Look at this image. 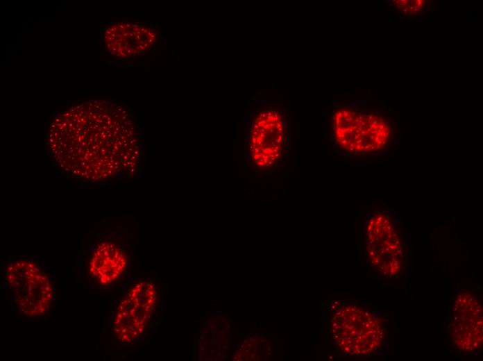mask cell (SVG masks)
Wrapping results in <instances>:
<instances>
[{"mask_svg":"<svg viewBox=\"0 0 483 361\" xmlns=\"http://www.w3.org/2000/svg\"><path fill=\"white\" fill-rule=\"evenodd\" d=\"M46 147L60 173L103 185L138 175L142 144L136 118L115 99L76 101L47 125Z\"/></svg>","mask_w":483,"mask_h":361,"instance_id":"cell-1","label":"cell"},{"mask_svg":"<svg viewBox=\"0 0 483 361\" xmlns=\"http://www.w3.org/2000/svg\"><path fill=\"white\" fill-rule=\"evenodd\" d=\"M331 136L336 146L353 157L386 155L397 141V124L385 111L343 104L334 108Z\"/></svg>","mask_w":483,"mask_h":361,"instance_id":"cell-2","label":"cell"},{"mask_svg":"<svg viewBox=\"0 0 483 361\" xmlns=\"http://www.w3.org/2000/svg\"><path fill=\"white\" fill-rule=\"evenodd\" d=\"M364 249L370 265L387 278L402 274L406 267L407 240L398 215L391 208H376L364 223Z\"/></svg>","mask_w":483,"mask_h":361,"instance_id":"cell-3","label":"cell"},{"mask_svg":"<svg viewBox=\"0 0 483 361\" xmlns=\"http://www.w3.org/2000/svg\"><path fill=\"white\" fill-rule=\"evenodd\" d=\"M334 343L346 355L364 356L380 350L387 340L384 320L374 311L356 304H344L331 321Z\"/></svg>","mask_w":483,"mask_h":361,"instance_id":"cell-4","label":"cell"},{"mask_svg":"<svg viewBox=\"0 0 483 361\" xmlns=\"http://www.w3.org/2000/svg\"><path fill=\"white\" fill-rule=\"evenodd\" d=\"M5 276L15 303L22 314L34 317L48 310L53 296L52 283L35 262L12 260L6 267Z\"/></svg>","mask_w":483,"mask_h":361,"instance_id":"cell-5","label":"cell"},{"mask_svg":"<svg viewBox=\"0 0 483 361\" xmlns=\"http://www.w3.org/2000/svg\"><path fill=\"white\" fill-rule=\"evenodd\" d=\"M158 40V30L139 19H117L105 25L99 40V48L110 62L121 63L144 55Z\"/></svg>","mask_w":483,"mask_h":361,"instance_id":"cell-6","label":"cell"},{"mask_svg":"<svg viewBox=\"0 0 483 361\" xmlns=\"http://www.w3.org/2000/svg\"><path fill=\"white\" fill-rule=\"evenodd\" d=\"M287 124L281 112L265 109L254 118L248 135L250 159L254 166L268 170L278 166L284 151Z\"/></svg>","mask_w":483,"mask_h":361,"instance_id":"cell-7","label":"cell"},{"mask_svg":"<svg viewBox=\"0 0 483 361\" xmlns=\"http://www.w3.org/2000/svg\"><path fill=\"white\" fill-rule=\"evenodd\" d=\"M448 337L460 352L477 351L482 344V309L480 300L471 292L461 290L451 308Z\"/></svg>","mask_w":483,"mask_h":361,"instance_id":"cell-8","label":"cell"},{"mask_svg":"<svg viewBox=\"0 0 483 361\" xmlns=\"http://www.w3.org/2000/svg\"><path fill=\"white\" fill-rule=\"evenodd\" d=\"M157 301V289L151 283L136 284L120 302L114 321L116 336L130 342L144 330Z\"/></svg>","mask_w":483,"mask_h":361,"instance_id":"cell-9","label":"cell"},{"mask_svg":"<svg viewBox=\"0 0 483 361\" xmlns=\"http://www.w3.org/2000/svg\"><path fill=\"white\" fill-rule=\"evenodd\" d=\"M128 257L121 246L110 241H102L94 248L90 261V271L102 285L110 283L123 272Z\"/></svg>","mask_w":483,"mask_h":361,"instance_id":"cell-10","label":"cell"},{"mask_svg":"<svg viewBox=\"0 0 483 361\" xmlns=\"http://www.w3.org/2000/svg\"><path fill=\"white\" fill-rule=\"evenodd\" d=\"M387 2L391 10L403 19L423 17L433 8V3L430 0H393Z\"/></svg>","mask_w":483,"mask_h":361,"instance_id":"cell-11","label":"cell"}]
</instances>
